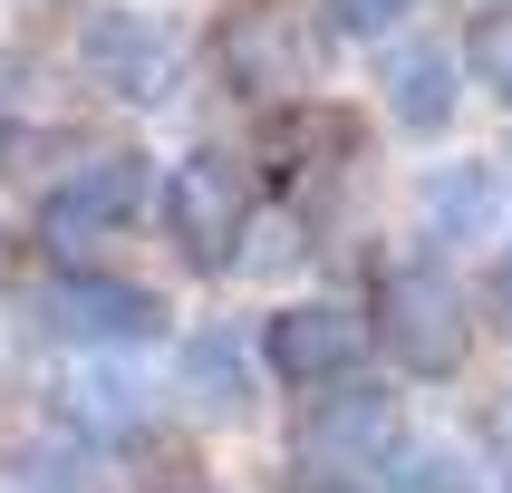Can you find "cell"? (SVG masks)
Segmentation results:
<instances>
[{"label":"cell","mask_w":512,"mask_h":493,"mask_svg":"<svg viewBox=\"0 0 512 493\" xmlns=\"http://www.w3.org/2000/svg\"><path fill=\"white\" fill-rule=\"evenodd\" d=\"M155 213H165L174 252L194 261V271H232L242 242H252V213H261V174L223 145H194L184 165L155 184Z\"/></svg>","instance_id":"obj_1"},{"label":"cell","mask_w":512,"mask_h":493,"mask_svg":"<svg viewBox=\"0 0 512 493\" xmlns=\"http://www.w3.org/2000/svg\"><path fill=\"white\" fill-rule=\"evenodd\" d=\"M377 310H368V348H387L406 377H455L464 368V290L435 271V261H377Z\"/></svg>","instance_id":"obj_2"},{"label":"cell","mask_w":512,"mask_h":493,"mask_svg":"<svg viewBox=\"0 0 512 493\" xmlns=\"http://www.w3.org/2000/svg\"><path fill=\"white\" fill-rule=\"evenodd\" d=\"M145 213H155L145 155H87L58 184H39V242L58 252V271H78L87 252H107L116 232H136Z\"/></svg>","instance_id":"obj_3"},{"label":"cell","mask_w":512,"mask_h":493,"mask_svg":"<svg viewBox=\"0 0 512 493\" xmlns=\"http://www.w3.org/2000/svg\"><path fill=\"white\" fill-rule=\"evenodd\" d=\"M368 319L339 310V300H290V310L261 319V368L281 377L290 397H348L368 387Z\"/></svg>","instance_id":"obj_4"},{"label":"cell","mask_w":512,"mask_h":493,"mask_svg":"<svg viewBox=\"0 0 512 493\" xmlns=\"http://www.w3.org/2000/svg\"><path fill=\"white\" fill-rule=\"evenodd\" d=\"M68 58H78V78L97 87V97H116V107H155L174 87V29L155 20V10H136V0H97V10H78V29H68Z\"/></svg>","instance_id":"obj_5"},{"label":"cell","mask_w":512,"mask_h":493,"mask_svg":"<svg viewBox=\"0 0 512 493\" xmlns=\"http://www.w3.org/2000/svg\"><path fill=\"white\" fill-rule=\"evenodd\" d=\"M213 68H223L232 97L281 107V97H300V87H310L319 39L300 29V10H290V0H242V10H223V20H213Z\"/></svg>","instance_id":"obj_6"},{"label":"cell","mask_w":512,"mask_h":493,"mask_svg":"<svg viewBox=\"0 0 512 493\" xmlns=\"http://www.w3.org/2000/svg\"><path fill=\"white\" fill-rule=\"evenodd\" d=\"M300 445H310L319 484H397L406 464H416V445H406V416L377 387H348V397H310V426H300Z\"/></svg>","instance_id":"obj_7"},{"label":"cell","mask_w":512,"mask_h":493,"mask_svg":"<svg viewBox=\"0 0 512 493\" xmlns=\"http://www.w3.org/2000/svg\"><path fill=\"white\" fill-rule=\"evenodd\" d=\"M39 319H49L58 339H78V348H145V339H165V290L78 261V271H49Z\"/></svg>","instance_id":"obj_8"},{"label":"cell","mask_w":512,"mask_h":493,"mask_svg":"<svg viewBox=\"0 0 512 493\" xmlns=\"http://www.w3.org/2000/svg\"><path fill=\"white\" fill-rule=\"evenodd\" d=\"M348 155H358V116L339 107H300L271 126V145H261V165H271V184L281 194H319L329 174H348Z\"/></svg>","instance_id":"obj_9"},{"label":"cell","mask_w":512,"mask_h":493,"mask_svg":"<svg viewBox=\"0 0 512 493\" xmlns=\"http://www.w3.org/2000/svg\"><path fill=\"white\" fill-rule=\"evenodd\" d=\"M426 232L435 242H474V232L503 213V165H484V155H464V165H445V174H426Z\"/></svg>","instance_id":"obj_10"},{"label":"cell","mask_w":512,"mask_h":493,"mask_svg":"<svg viewBox=\"0 0 512 493\" xmlns=\"http://www.w3.org/2000/svg\"><path fill=\"white\" fill-rule=\"evenodd\" d=\"M184 406L194 416H252V368H242V339L232 329H194L184 339Z\"/></svg>","instance_id":"obj_11"},{"label":"cell","mask_w":512,"mask_h":493,"mask_svg":"<svg viewBox=\"0 0 512 493\" xmlns=\"http://www.w3.org/2000/svg\"><path fill=\"white\" fill-rule=\"evenodd\" d=\"M10 464H20L29 493H107V464H97V445H87L68 416H58L49 435H20V445H10Z\"/></svg>","instance_id":"obj_12"},{"label":"cell","mask_w":512,"mask_h":493,"mask_svg":"<svg viewBox=\"0 0 512 493\" xmlns=\"http://www.w3.org/2000/svg\"><path fill=\"white\" fill-rule=\"evenodd\" d=\"M387 116L416 126V136H435V126L455 116V49H406V58H387Z\"/></svg>","instance_id":"obj_13"},{"label":"cell","mask_w":512,"mask_h":493,"mask_svg":"<svg viewBox=\"0 0 512 493\" xmlns=\"http://www.w3.org/2000/svg\"><path fill=\"white\" fill-rule=\"evenodd\" d=\"M464 58H474V78L512 107V10H484V20L464 29Z\"/></svg>","instance_id":"obj_14"},{"label":"cell","mask_w":512,"mask_h":493,"mask_svg":"<svg viewBox=\"0 0 512 493\" xmlns=\"http://www.w3.org/2000/svg\"><path fill=\"white\" fill-rule=\"evenodd\" d=\"M329 10V29H348V39H377V29H397L416 0H319Z\"/></svg>","instance_id":"obj_15"},{"label":"cell","mask_w":512,"mask_h":493,"mask_svg":"<svg viewBox=\"0 0 512 493\" xmlns=\"http://www.w3.org/2000/svg\"><path fill=\"white\" fill-rule=\"evenodd\" d=\"M136 493H213V474H203L194 455H145V484Z\"/></svg>","instance_id":"obj_16"},{"label":"cell","mask_w":512,"mask_h":493,"mask_svg":"<svg viewBox=\"0 0 512 493\" xmlns=\"http://www.w3.org/2000/svg\"><path fill=\"white\" fill-rule=\"evenodd\" d=\"M493 319H503V329H512V252L493 261Z\"/></svg>","instance_id":"obj_17"},{"label":"cell","mask_w":512,"mask_h":493,"mask_svg":"<svg viewBox=\"0 0 512 493\" xmlns=\"http://www.w3.org/2000/svg\"><path fill=\"white\" fill-rule=\"evenodd\" d=\"M10 261H20V242H10V223H0V290H10Z\"/></svg>","instance_id":"obj_18"},{"label":"cell","mask_w":512,"mask_h":493,"mask_svg":"<svg viewBox=\"0 0 512 493\" xmlns=\"http://www.w3.org/2000/svg\"><path fill=\"white\" fill-rule=\"evenodd\" d=\"M493 435H503V445H512V397H503V406H493Z\"/></svg>","instance_id":"obj_19"},{"label":"cell","mask_w":512,"mask_h":493,"mask_svg":"<svg viewBox=\"0 0 512 493\" xmlns=\"http://www.w3.org/2000/svg\"><path fill=\"white\" fill-rule=\"evenodd\" d=\"M319 493H348V484H319Z\"/></svg>","instance_id":"obj_20"}]
</instances>
